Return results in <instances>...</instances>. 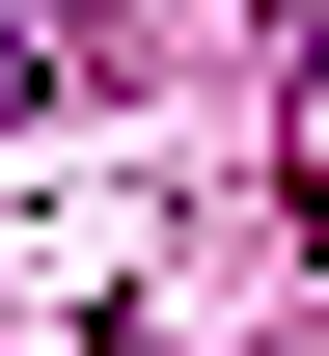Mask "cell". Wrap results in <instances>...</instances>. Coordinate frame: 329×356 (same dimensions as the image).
I'll list each match as a JSON object with an SVG mask.
<instances>
[{"label":"cell","instance_id":"1","mask_svg":"<svg viewBox=\"0 0 329 356\" xmlns=\"http://www.w3.org/2000/svg\"><path fill=\"white\" fill-rule=\"evenodd\" d=\"M0 83H28V0H0Z\"/></svg>","mask_w":329,"mask_h":356},{"label":"cell","instance_id":"2","mask_svg":"<svg viewBox=\"0 0 329 356\" xmlns=\"http://www.w3.org/2000/svg\"><path fill=\"white\" fill-rule=\"evenodd\" d=\"M302 83H329V0H302Z\"/></svg>","mask_w":329,"mask_h":356}]
</instances>
